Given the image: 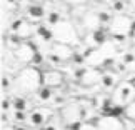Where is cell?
Here are the masks:
<instances>
[{
    "label": "cell",
    "instance_id": "obj_1",
    "mask_svg": "<svg viewBox=\"0 0 135 130\" xmlns=\"http://www.w3.org/2000/svg\"><path fill=\"white\" fill-rule=\"evenodd\" d=\"M42 72L37 67H27L22 69L15 75L13 80V88L18 95H35L38 92V88L44 85L42 82Z\"/></svg>",
    "mask_w": 135,
    "mask_h": 130
},
{
    "label": "cell",
    "instance_id": "obj_2",
    "mask_svg": "<svg viewBox=\"0 0 135 130\" xmlns=\"http://www.w3.org/2000/svg\"><path fill=\"white\" fill-rule=\"evenodd\" d=\"M133 100H135V85H132L128 80L117 84L115 90H113V95H112V102L117 103V105L125 107Z\"/></svg>",
    "mask_w": 135,
    "mask_h": 130
},
{
    "label": "cell",
    "instance_id": "obj_3",
    "mask_svg": "<svg viewBox=\"0 0 135 130\" xmlns=\"http://www.w3.org/2000/svg\"><path fill=\"white\" fill-rule=\"evenodd\" d=\"M60 118L65 125L74 127L77 123H82L84 120V108L80 107V103H67V105L60 110Z\"/></svg>",
    "mask_w": 135,
    "mask_h": 130
},
{
    "label": "cell",
    "instance_id": "obj_4",
    "mask_svg": "<svg viewBox=\"0 0 135 130\" xmlns=\"http://www.w3.org/2000/svg\"><path fill=\"white\" fill-rule=\"evenodd\" d=\"M52 33H54V37L62 44L70 45V44H75V40H77V33H75L74 27H72L69 22H57Z\"/></svg>",
    "mask_w": 135,
    "mask_h": 130
},
{
    "label": "cell",
    "instance_id": "obj_5",
    "mask_svg": "<svg viewBox=\"0 0 135 130\" xmlns=\"http://www.w3.org/2000/svg\"><path fill=\"white\" fill-rule=\"evenodd\" d=\"M97 128L98 130H123V123L117 115L105 113L103 117H98Z\"/></svg>",
    "mask_w": 135,
    "mask_h": 130
},
{
    "label": "cell",
    "instance_id": "obj_6",
    "mask_svg": "<svg viewBox=\"0 0 135 130\" xmlns=\"http://www.w3.org/2000/svg\"><path fill=\"white\" fill-rule=\"evenodd\" d=\"M33 57H35V50L32 45L28 44H22L15 50V59H17L18 64H28V62H33Z\"/></svg>",
    "mask_w": 135,
    "mask_h": 130
},
{
    "label": "cell",
    "instance_id": "obj_7",
    "mask_svg": "<svg viewBox=\"0 0 135 130\" xmlns=\"http://www.w3.org/2000/svg\"><path fill=\"white\" fill-rule=\"evenodd\" d=\"M42 82H44V85L50 87V88L59 87V85H62V82H64V75H62L60 70H47L42 75Z\"/></svg>",
    "mask_w": 135,
    "mask_h": 130
},
{
    "label": "cell",
    "instance_id": "obj_8",
    "mask_svg": "<svg viewBox=\"0 0 135 130\" xmlns=\"http://www.w3.org/2000/svg\"><path fill=\"white\" fill-rule=\"evenodd\" d=\"M52 57H55L57 60L64 62V60H69L72 57V49L69 44H55L54 49H52Z\"/></svg>",
    "mask_w": 135,
    "mask_h": 130
},
{
    "label": "cell",
    "instance_id": "obj_9",
    "mask_svg": "<svg viewBox=\"0 0 135 130\" xmlns=\"http://www.w3.org/2000/svg\"><path fill=\"white\" fill-rule=\"evenodd\" d=\"M102 82V74L98 70H84V74H82V79H80V84L82 85H87V87H90V85H95V84H100Z\"/></svg>",
    "mask_w": 135,
    "mask_h": 130
},
{
    "label": "cell",
    "instance_id": "obj_10",
    "mask_svg": "<svg viewBox=\"0 0 135 130\" xmlns=\"http://www.w3.org/2000/svg\"><path fill=\"white\" fill-rule=\"evenodd\" d=\"M128 28H130V20H128L127 17H117L115 20L112 22V32L113 33H127Z\"/></svg>",
    "mask_w": 135,
    "mask_h": 130
},
{
    "label": "cell",
    "instance_id": "obj_11",
    "mask_svg": "<svg viewBox=\"0 0 135 130\" xmlns=\"http://www.w3.org/2000/svg\"><path fill=\"white\" fill-rule=\"evenodd\" d=\"M49 115L50 112H45V108H35L30 113V122H32V125H44V123H47Z\"/></svg>",
    "mask_w": 135,
    "mask_h": 130
},
{
    "label": "cell",
    "instance_id": "obj_12",
    "mask_svg": "<svg viewBox=\"0 0 135 130\" xmlns=\"http://www.w3.org/2000/svg\"><path fill=\"white\" fill-rule=\"evenodd\" d=\"M117 79L113 77L112 74H102V82H100V85L103 88H113V87H117Z\"/></svg>",
    "mask_w": 135,
    "mask_h": 130
},
{
    "label": "cell",
    "instance_id": "obj_13",
    "mask_svg": "<svg viewBox=\"0 0 135 130\" xmlns=\"http://www.w3.org/2000/svg\"><path fill=\"white\" fill-rule=\"evenodd\" d=\"M125 115H127V118H130V120H135V100L130 102L128 105H125Z\"/></svg>",
    "mask_w": 135,
    "mask_h": 130
},
{
    "label": "cell",
    "instance_id": "obj_14",
    "mask_svg": "<svg viewBox=\"0 0 135 130\" xmlns=\"http://www.w3.org/2000/svg\"><path fill=\"white\" fill-rule=\"evenodd\" d=\"M79 130H98L97 128V123H92V122H82Z\"/></svg>",
    "mask_w": 135,
    "mask_h": 130
},
{
    "label": "cell",
    "instance_id": "obj_15",
    "mask_svg": "<svg viewBox=\"0 0 135 130\" xmlns=\"http://www.w3.org/2000/svg\"><path fill=\"white\" fill-rule=\"evenodd\" d=\"M69 2H72V3H82L84 0H69Z\"/></svg>",
    "mask_w": 135,
    "mask_h": 130
},
{
    "label": "cell",
    "instance_id": "obj_16",
    "mask_svg": "<svg viewBox=\"0 0 135 130\" xmlns=\"http://www.w3.org/2000/svg\"><path fill=\"white\" fill-rule=\"evenodd\" d=\"M132 3H133V7H135V0H132Z\"/></svg>",
    "mask_w": 135,
    "mask_h": 130
},
{
    "label": "cell",
    "instance_id": "obj_17",
    "mask_svg": "<svg viewBox=\"0 0 135 130\" xmlns=\"http://www.w3.org/2000/svg\"><path fill=\"white\" fill-rule=\"evenodd\" d=\"M35 2H42V0H35Z\"/></svg>",
    "mask_w": 135,
    "mask_h": 130
}]
</instances>
